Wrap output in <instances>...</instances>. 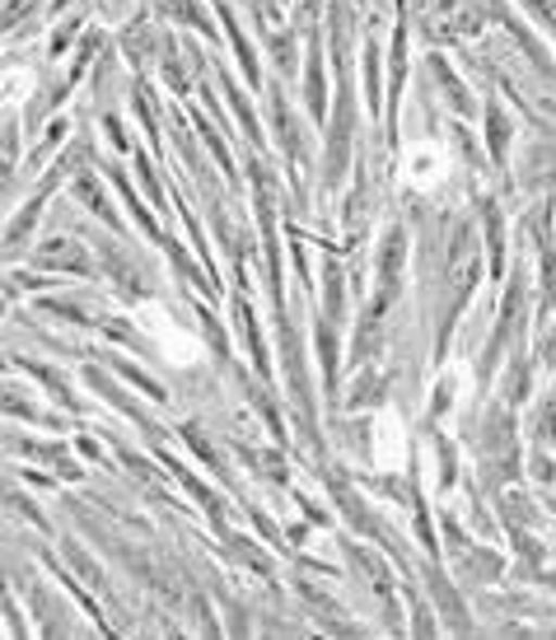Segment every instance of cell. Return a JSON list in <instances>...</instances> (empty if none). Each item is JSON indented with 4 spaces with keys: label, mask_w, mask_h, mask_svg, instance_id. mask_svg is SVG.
I'll return each mask as SVG.
<instances>
[{
    "label": "cell",
    "mask_w": 556,
    "mask_h": 640,
    "mask_svg": "<svg viewBox=\"0 0 556 640\" xmlns=\"http://www.w3.org/2000/svg\"><path fill=\"white\" fill-rule=\"evenodd\" d=\"M346 154H351V80L342 75V93H337V113H332V136H328V160H323L328 187L342 183V174H346Z\"/></svg>",
    "instance_id": "cell-1"
},
{
    "label": "cell",
    "mask_w": 556,
    "mask_h": 640,
    "mask_svg": "<svg viewBox=\"0 0 556 640\" xmlns=\"http://www.w3.org/2000/svg\"><path fill=\"white\" fill-rule=\"evenodd\" d=\"M426 34H430V38H440V42L468 38V34H477V14L458 10V5H444V10H435V14L426 20Z\"/></svg>",
    "instance_id": "cell-2"
},
{
    "label": "cell",
    "mask_w": 556,
    "mask_h": 640,
    "mask_svg": "<svg viewBox=\"0 0 556 640\" xmlns=\"http://www.w3.org/2000/svg\"><path fill=\"white\" fill-rule=\"evenodd\" d=\"M38 267L89 272V258H85V248H80V243H71V239H48V243H42V253H38Z\"/></svg>",
    "instance_id": "cell-3"
},
{
    "label": "cell",
    "mask_w": 556,
    "mask_h": 640,
    "mask_svg": "<svg viewBox=\"0 0 556 640\" xmlns=\"http://www.w3.org/2000/svg\"><path fill=\"white\" fill-rule=\"evenodd\" d=\"M304 93H308V113H314L318 122L328 117V80H323V57H318V38H314V52H308V75H304Z\"/></svg>",
    "instance_id": "cell-4"
},
{
    "label": "cell",
    "mask_w": 556,
    "mask_h": 640,
    "mask_svg": "<svg viewBox=\"0 0 556 640\" xmlns=\"http://www.w3.org/2000/svg\"><path fill=\"white\" fill-rule=\"evenodd\" d=\"M486 150H491V160H496V164H505V154H509V117H505L501 103H486Z\"/></svg>",
    "instance_id": "cell-5"
},
{
    "label": "cell",
    "mask_w": 556,
    "mask_h": 640,
    "mask_svg": "<svg viewBox=\"0 0 556 640\" xmlns=\"http://www.w3.org/2000/svg\"><path fill=\"white\" fill-rule=\"evenodd\" d=\"M220 14H225V24H229V42H235V52H239V66H243V75H249V85H262V71H257V52L249 47V38H243L239 20H235V14H229V5H220Z\"/></svg>",
    "instance_id": "cell-6"
},
{
    "label": "cell",
    "mask_w": 556,
    "mask_h": 640,
    "mask_svg": "<svg viewBox=\"0 0 556 640\" xmlns=\"http://www.w3.org/2000/svg\"><path fill=\"white\" fill-rule=\"evenodd\" d=\"M365 93H369V113H383V80H379V42H365Z\"/></svg>",
    "instance_id": "cell-7"
},
{
    "label": "cell",
    "mask_w": 556,
    "mask_h": 640,
    "mask_svg": "<svg viewBox=\"0 0 556 640\" xmlns=\"http://www.w3.org/2000/svg\"><path fill=\"white\" fill-rule=\"evenodd\" d=\"M75 197H80V201H89V211H94V215H99V221H108V225H117V215H113V211H108V197L99 192V183H94V178H89V174H75Z\"/></svg>",
    "instance_id": "cell-8"
},
{
    "label": "cell",
    "mask_w": 556,
    "mask_h": 640,
    "mask_svg": "<svg viewBox=\"0 0 556 640\" xmlns=\"http://www.w3.org/2000/svg\"><path fill=\"white\" fill-rule=\"evenodd\" d=\"M220 85L229 89V103H235V113H239V127H243V136L253 140V146H262V136H257V117H253V108H249V99H243V93L235 89V80H229V75H220Z\"/></svg>",
    "instance_id": "cell-9"
},
{
    "label": "cell",
    "mask_w": 556,
    "mask_h": 640,
    "mask_svg": "<svg viewBox=\"0 0 556 640\" xmlns=\"http://www.w3.org/2000/svg\"><path fill=\"white\" fill-rule=\"evenodd\" d=\"M271 52H276V66H281L286 75L295 71V42H290L286 34H276V38H271Z\"/></svg>",
    "instance_id": "cell-10"
},
{
    "label": "cell",
    "mask_w": 556,
    "mask_h": 640,
    "mask_svg": "<svg viewBox=\"0 0 556 640\" xmlns=\"http://www.w3.org/2000/svg\"><path fill=\"white\" fill-rule=\"evenodd\" d=\"M103 131H108V140H113V150H122V154L131 150V140H127V127H122L117 117H108V122H103Z\"/></svg>",
    "instance_id": "cell-11"
},
{
    "label": "cell",
    "mask_w": 556,
    "mask_h": 640,
    "mask_svg": "<svg viewBox=\"0 0 556 640\" xmlns=\"http://www.w3.org/2000/svg\"><path fill=\"white\" fill-rule=\"evenodd\" d=\"M523 5H529L547 28H556V0H523Z\"/></svg>",
    "instance_id": "cell-12"
},
{
    "label": "cell",
    "mask_w": 556,
    "mask_h": 640,
    "mask_svg": "<svg viewBox=\"0 0 556 640\" xmlns=\"http://www.w3.org/2000/svg\"><path fill=\"white\" fill-rule=\"evenodd\" d=\"M543 361H547V365H556V332L543 341Z\"/></svg>",
    "instance_id": "cell-13"
},
{
    "label": "cell",
    "mask_w": 556,
    "mask_h": 640,
    "mask_svg": "<svg viewBox=\"0 0 556 640\" xmlns=\"http://www.w3.org/2000/svg\"><path fill=\"white\" fill-rule=\"evenodd\" d=\"M318 10V0H304V10H300V20H308V14Z\"/></svg>",
    "instance_id": "cell-14"
}]
</instances>
